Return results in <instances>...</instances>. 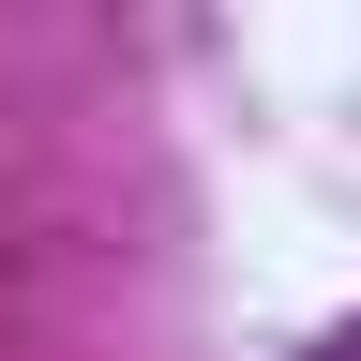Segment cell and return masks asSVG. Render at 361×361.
Listing matches in <instances>:
<instances>
[]
</instances>
